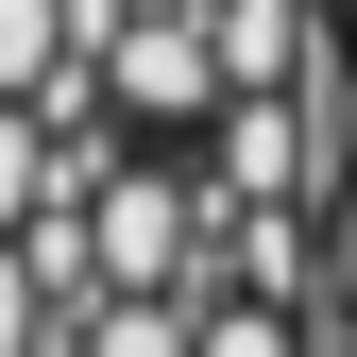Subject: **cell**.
Wrapping results in <instances>:
<instances>
[{
  "label": "cell",
  "mask_w": 357,
  "mask_h": 357,
  "mask_svg": "<svg viewBox=\"0 0 357 357\" xmlns=\"http://www.w3.org/2000/svg\"><path fill=\"white\" fill-rule=\"evenodd\" d=\"M340 188V153H324V102H221L204 119V204H324Z\"/></svg>",
  "instance_id": "6da1fadb"
},
{
  "label": "cell",
  "mask_w": 357,
  "mask_h": 357,
  "mask_svg": "<svg viewBox=\"0 0 357 357\" xmlns=\"http://www.w3.org/2000/svg\"><path fill=\"white\" fill-rule=\"evenodd\" d=\"M102 119H119V137H204V119H221L204 17H119L102 34Z\"/></svg>",
  "instance_id": "7a4b0ae2"
},
{
  "label": "cell",
  "mask_w": 357,
  "mask_h": 357,
  "mask_svg": "<svg viewBox=\"0 0 357 357\" xmlns=\"http://www.w3.org/2000/svg\"><path fill=\"white\" fill-rule=\"evenodd\" d=\"M204 52H221V102H289L340 52V17L324 0H204Z\"/></svg>",
  "instance_id": "3957f363"
},
{
  "label": "cell",
  "mask_w": 357,
  "mask_h": 357,
  "mask_svg": "<svg viewBox=\"0 0 357 357\" xmlns=\"http://www.w3.org/2000/svg\"><path fill=\"white\" fill-rule=\"evenodd\" d=\"M85 357H204V306H85Z\"/></svg>",
  "instance_id": "277c9868"
},
{
  "label": "cell",
  "mask_w": 357,
  "mask_h": 357,
  "mask_svg": "<svg viewBox=\"0 0 357 357\" xmlns=\"http://www.w3.org/2000/svg\"><path fill=\"white\" fill-rule=\"evenodd\" d=\"M52 324L68 306H52V273H34V238H0V357H52Z\"/></svg>",
  "instance_id": "5b68a950"
},
{
  "label": "cell",
  "mask_w": 357,
  "mask_h": 357,
  "mask_svg": "<svg viewBox=\"0 0 357 357\" xmlns=\"http://www.w3.org/2000/svg\"><path fill=\"white\" fill-rule=\"evenodd\" d=\"M324 324H357V188H324Z\"/></svg>",
  "instance_id": "8992f818"
},
{
  "label": "cell",
  "mask_w": 357,
  "mask_h": 357,
  "mask_svg": "<svg viewBox=\"0 0 357 357\" xmlns=\"http://www.w3.org/2000/svg\"><path fill=\"white\" fill-rule=\"evenodd\" d=\"M324 357H357V324H324Z\"/></svg>",
  "instance_id": "52a82bcc"
},
{
  "label": "cell",
  "mask_w": 357,
  "mask_h": 357,
  "mask_svg": "<svg viewBox=\"0 0 357 357\" xmlns=\"http://www.w3.org/2000/svg\"><path fill=\"white\" fill-rule=\"evenodd\" d=\"M324 17H340V34H357V0H324Z\"/></svg>",
  "instance_id": "ba28073f"
}]
</instances>
